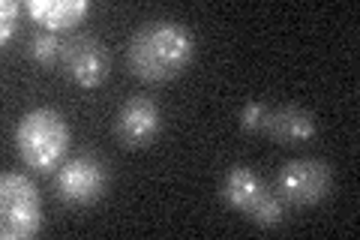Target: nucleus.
Instances as JSON below:
<instances>
[{"mask_svg": "<svg viewBox=\"0 0 360 240\" xmlns=\"http://www.w3.org/2000/svg\"><path fill=\"white\" fill-rule=\"evenodd\" d=\"M193 33L180 21L156 18L144 21L127 42V63L129 72L141 82H168L180 75L193 61Z\"/></svg>", "mask_w": 360, "mask_h": 240, "instance_id": "f257e3e1", "label": "nucleus"}, {"mask_svg": "<svg viewBox=\"0 0 360 240\" xmlns=\"http://www.w3.org/2000/svg\"><path fill=\"white\" fill-rule=\"evenodd\" d=\"M15 144L21 159L37 171L60 168L66 147H70V127L63 114L54 108H30L21 114L15 127Z\"/></svg>", "mask_w": 360, "mask_h": 240, "instance_id": "f03ea898", "label": "nucleus"}, {"mask_svg": "<svg viewBox=\"0 0 360 240\" xmlns=\"http://www.w3.org/2000/svg\"><path fill=\"white\" fill-rule=\"evenodd\" d=\"M219 196L231 210L243 213L246 220H252L255 225L274 228L285 220V204L279 201L276 192L246 165H231L225 171Z\"/></svg>", "mask_w": 360, "mask_h": 240, "instance_id": "7ed1b4c3", "label": "nucleus"}, {"mask_svg": "<svg viewBox=\"0 0 360 240\" xmlns=\"http://www.w3.org/2000/svg\"><path fill=\"white\" fill-rule=\"evenodd\" d=\"M42 228V198L33 180L6 171L0 177V237L27 240Z\"/></svg>", "mask_w": 360, "mask_h": 240, "instance_id": "20e7f679", "label": "nucleus"}, {"mask_svg": "<svg viewBox=\"0 0 360 240\" xmlns=\"http://www.w3.org/2000/svg\"><path fill=\"white\" fill-rule=\"evenodd\" d=\"M333 189V168L324 163V159H291L283 168L276 171L274 180V192L283 204L291 208H312V204H321L330 196Z\"/></svg>", "mask_w": 360, "mask_h": 240, "instance_id": "39448f33", "label": "nucleus"}, {"mask_svg": "<svg viewBox=\"0 0 360 240\" xmlns=\"http://www.w3.org/2000/svg\"><path fill=\"white\" fill-rule=\"evenodd\" d=\"M51 184L60 201L72 204V208H84V204H94L103 198V192L108 187V171L96 156L84 153V156L66 159Z\"/></svg>", "mask_w": 360, "mask_h": 240, "instance_id": "423d86ee", "label": "nucleus"}, {"mask_svg": "<svg viewBox=\"0 0 360 240\" xmlns=\"http://www.w3.org/2000/svg\"><path fill=\"white\" fill-rule=\"evenodd\" d=\"M162 130L160 106L148 96H129L115 118V132L123 147H148Z\"/></svg>", "mask_w": 360, "mask_h": 240, "instance_id": "0eeeda50", "label": "nucleus"}, {"mask_svg": "<svg viewBox=\"0 0 360 240\" xmlns=\"http://www.w3.org/2000/svg\"><path fill=\"white\" fill-rule=\"evenodd\" d=\"M63 70L78 87H99L108 78V54L94 37H72L63 45Z\"/></svg>", "mask_w": 360, "mask_h": 240, "instance_id": "6e6552de", "label": "nucleus"}, {"mask_svg": "<svg viewBox=\"0 0 360 240\" xmlns=\"http://www.w3.org/2000/svg\"><path fill=\"white\" fill-rule=\"evenodd\" d=\"M262 132L276 144H303L315 139V118L300 106H264Z\"/></svg>", "mask_w": 360, "mask_h": 240, "instance_id": "1a4fd4ad", "label": "nucleus"}, {"mask_svg": "<svg viewBox=\"0 0 360 240\" xmlns=\"http://www.w3.org/2000/svg\"><path fill=\"white\" fill-rule=\"evenodd\" d=\"M25 9L37 25H45V30L58 33L60 27L78 25L87 15L90 4L87 0H27Z\"/></svg>", "mask_w": 360, "mask_h": 240, "instance_id": "9d476101", "label": "nucleus"}, {"mask_svg": "<svg viewBox=\"0 0 360 240\" xmlns=\"http://www.w3.org/2000/svg\"><path fill=\"white\" fill-rule=\"evenodd\" d=\"M63 54V45L58 39V33L54 30H37L33 37L27 39V57L30 61H37L39 66H51L58 63V57Z\"/></svg>", "mask_w": 360, "mask_h": 240, "instance_id": "9b49d317", "label": "nucleus"}, {"mask_svg": "<svg viewBox=\"0 0 360 240\" xmlns=\"http://www.w3.org/2000/svg\"><path fill=\"white\" fill-rule=\"evenodd\" d=\"M18 0H4L0 4V39H9L15 33V21H18Z\"/></svg>", "mask_w": 360, "mask_h": 240, "instance_id": "f8f14e48", "label": "nucleus"}, {"mask_svg": "<svg viewBox=\"0 0 360 240\" xmlns=\"http://www.w3.org/2000/svg\"><path fill=\"white\" fill-rule=\"evenodd\" d=\"M262 114H264V102H246V108L240 114V130L262 132Z\"/></svg>", "mask_w": 360, "mask_h": 240, "instance_id": "ddd939ff", "label": "nucleus"}]
</instances>
